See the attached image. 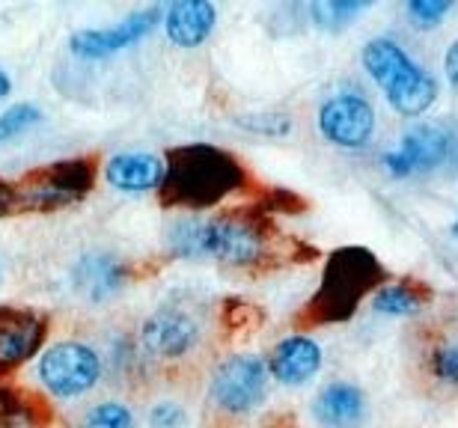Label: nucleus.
Here are the masks:
<instances>
[{"instance_id":"obj_1","label":"nucleus","mask_w":458,"mask_h":428,"mask_svg":"<svg viewBox=\"0 0 458 428\" xmlns=\"http://www.w3.org/2000/svg\"><path fill=\"white\" fill-rule=\"evenodd\" d=\"M170 248L182 259H217L233 268H250L268 250L265 226L244 214L185 217L173 226Z\"/></svg>"},{"instance_id":"obj_2","label":"nucleus","mask_w":458,"mask_h":428,"mask_svg":"<svg viewBox=\"0 0 458 428\" xmlns=\"http://www.w3.org/2000/svg\"><path fill=\"white\" fill-rule=\"evenodd\" d=\"M244 185V170L233 155L197 143L176 149L167 161L164 194L185 208H208Z\"/></svg>"},{"instance_id":"obj_3","label":"nucleus","mask_w":458,"mask_h":428,"mask_svg":"<svg viewBox=\"0 0 458 428\" xmlns=\"http://www.w3.org/2000/svg\"><path fill=\"white\" fill-rule=\"evenodd\" d=\"M384 286L381 262L363 248L336 250L325 268L322 291L316 295V309L325 322H343L357 313L366 295H375Z\"/></svg>"},{"instance_id":"obj_4","label":"nucleus","mask_w":458,"mask_h":428,"mask_svg":"<svg viewBox=\"0 0 458 428\" xmlns=\"http://www.w3.org/2000/svg\"><path fill=\"white\" fill-rule=\"evenodd\" d=\"M268 363L256 354H235L215 369L208 396H212L215 411L224 416H247L268 399Z\"/></svg>"},{"instance_id":"obj_5","label":"nucleus","mask_w":458,"mask_h":428,"mask_svg":"<svg viewBox=\"0 0 458 428\" xmlns=\"http://www.w3.org/2000/svg\"><path fill=\"white\" fill-rule=\"evenodd\" d=\"M318 134L336 146V149H366L375 138V125H378V113H375L372 102L360 89H345L331 98H325L318 107Z\"/></svg>"},{"instance_id":"obj_6","label":"nucleus","mask_w":458,"mask_h":428,"mask_svg":"<svg viewBox=\"0 0 458 428\" xmlns=\"http://www.w3.org/2000/svg\"><path fill=\"white\" fill-rule=\"evenodd\" d=\"M102 378V357L84 342H60L39 357V381L51 396L78 399Z\"/></svg>"},{"instance_id":"obj_7","label":"nucleus","mask_w":458,"mask_h":428,"mask_svg":"<svg viewBox=\"0 0 458 428\" xmlns=\"http://www.w3.org/2000/svg\"><path fill=\"white\" fill-rule=\"evenodd\" d=\"M93 185V170L89 164H51L48 170L33 172L21 188H15V203L21 197L24 208H39V212H51V208L69 206L81 199Z\"/></svg>"},{"instance_id":"obj_8","label":"nucleus","mask_w":458,"mask_h":428,"mask_svg":"<svg viewBox=\"0 0 458 428\" xmlns=\"http://www.w3.org/2000/svg\"><path fill=\"white\" fill-rule=\"evenodd\" d=\"M450 134L437 125H414L405 138H402L399 149L387 152L381 158V167L387 170L393 179H408V176H426L444 167V161L450 158Z\"/></svg>"},{"instance_id":"obj_9","label":"nucleus","mask_w":458,"mask_h":428,"mask_svg":"<svg viewBox=\"0 0 458 428\" xmlns=\"http://www.w3.org/2000/svg\"><path fill=\"white\" fill-rule=\"evenodd\" d=\"M203 340L197 318L185 309H158L140 331L143 351L155 360H185Z\"/></svg>"},{"instance_id":"obj_10","label":"nucleus","mask_w":458,"mask_h":428,"mask_svg":"<svg viewBox=\"0 0 458 428\" xmlns=\"http://www.w3.org/2000/svg\"><path fill=\"white\" fill-rule=\"evenodd\" d=\"M161 21V9H143V13L128 15L116 27H98V30H81L72 36L69 48L84 60H105L111 54H119L128 45L140 42L149 36Z\"/></svg>"},{"instance_id":"obj_11","label":"nucleus","mask_w":458,"mask_h":428,"mask_svg":"<svg viewBox=\"0 0 458 428\" xmlns=\"http://www.w3.org/2000/svg\"><path fill=\"white\" fill-rule=\"evenodd\" d=\"M325 363L322 345L313 336L295 333L286 336L268 357V372L271 378L283 387H304L307 381H313L318 375Z\"/></svg>"},{"instance_id":"obj_12","label":"nucleus","mask_w":458,"mask_h":428,"mask_svg":"<svg viewBox=\"0 0 458 428\" xmlns=\"http://www.w3.org/2000/svg\"><path fill=\"white\" fill-rule=\"evenodd\" d=\"M313 416L322 428H360L369 416V399L352 381H331L316 393Z\"/></svg>"},{"instance_id":"obj_13","label":"nucleus","mask_w":458,"mask_h":428,"mask_svg":"<svg viewBox=\"0 0 458 428\" xmlns=\"http://www.w3.org/2000/svg\"><path fill=\"white\" fill-rule=\"evenodd\" d=\"M105 176L111 188L123 190V194H152V190L164 188L167 161L149 152H123L107 161Z\"/></svg>"},{"instance_id":"obj_14","label":"nucleus","mask_w":458,"mask_h":428,"mask_svg":"<svg viewBox=\"0 0 458 428\" xmlns=\"http://www.w3.org/2000/svg\"><path fill=\"white\" fill-rule=\"evenodd\" d=\"M381 93H384V98H387V105L393 107V111L414 120V116H423V113L432 111L441 87H437V78L426 66L411 63V66L402 71L393 84L384 87Z\"/></svg>"},{"instance_id":"obj_15","label":"nucleus","mask_w":458,"mask_h":428,"mask_svg":"<svg viewBox=\"0 0 458 428\" xmlns=\"http://www.w3.org/2000/svg\"><path fill=\"white\" fill-rule=\"evenodd\" d=\"M217 24V9L208 0H182L167 9L164 30L179 48H197L212 36Z\"/></svg>"},{"instance_id":"obj_16","label":"nucleus","mask_w":458,"mask_h":428,"mask_svg":"<svg viewBox=\"0 0 458 428\" xmlns=\"http://www.w3.org/2000/svg\"><path fill=\"white\" fill-rule=\"evenodd\" d=\"M42 342V322L30 313L4 309L0 313V369L18 366Z\"/></svg>"},{"instance_id":"obj_17","label":"nucleus","mask_w":458,"mask_h":428,"mask_svg":"<svg viewBox=\"0 0 458 428\" xmlns=\"http://www.w3.org/2000/svg\"><path fill=\"white\" fill-rule=\"evenodd\" d=\"M360 63H363L366 75L384 89L387 84H393V80H396L414 60L408 57V51L402 48L396 39H390V36H375V39L363 45Z\"/></svg>"},{"instance_id":"obj_18","label":"nucleus","mask_w":458,"mask_h":428,"mask_svg":"<svg viewBox=\"0 0 458 428\" xmlns=\"http://www.w3.org/2000/svg\"><path fill=\"white\" fill-rule=\"evenodd\" d=\"M428 300V291L423 283H411V280H399V283H384L378 291L372 295V309L378 315H411L417 313Z\"/></svg>"},{"instance_id":"obj_19","label":"nucleus","mask_w":458,"mask_h":428,"mask_svg":"<svg viewBox=\"0 0 458 428\" xmlns=\"http://www.w3.org/2000/svg\"><path fill=\"white\" fill-rule=\"evenodd\" d=\"M366 6L369 4H360V0H318L310 6V13H313V21L325 30H343Z\"/></svg>"},{"instance_id":"obj_20","label":"nucleus","mask_w":458,"mask_h":428,"mask_svg":"<svg viewBox=\"0 0 458 428\" xmlns=\"http://www.w3.org/2000/svg\"><path fill=\"white\" fill-rule=\"evenodd\" d=\"M428 372L444 387L458 390V342H441L428 354Z\"/></svg>"},{"instance_id":"obj_21","label":"nucleus","mask_w":458,"mask_h":428,"mask_svg":"<svg viewBox=\"0 0 458 428\" xmlns=\"http://www.w3.org/2000/svg\"><path fill=\"white\" fill-rule=\"evenodd\" d=\"M81 428H134V414L119 402H102L84 416Z\"/></svg>"},{"instance_id":"obj_22","label":"nucleus","mask_w":458,"mask_h":428,"mask_svg":"<svg viewBox=\"0 0 458 428\" xmlns=\"http://www.w3.org/2000/svg\"><path fill=\"white\" fill-rule=\"evenodd\" d=\"M42 120V111L33 105H15L6 113H0V143L13 140L18 134H24L27 129H33Z\"/></svg>"},{"instance_id":"obj_23","label":"nucleus","mask_w":458,"mask_h":428,"mask_svg":"<svg viewBox=\"0 0 458 428\" xmlns=\"http://www.w3.org/2000/svg\"><path fill=\"white\" fill-rule=\"evenodd\" d=\"M238 129L265 134V138H286L292 131V120L283 113H253V116H238L235 120Z\"/></svg>"},{"instance_id":"obj_24","label":"nucleus","mask_w":458,"mask_h":428,"mask_svg":"<svg viewBox=\"0 0 458 428\" xmlns=\"http://www.w3.org/2000/svg\"><path fill=\"white\" fill-rule=\"evenodd\" d=\"M450 9H453L450 0H411L408 18L420 30H435V27L450 15Z\"/></svg>"},{"instance_id":"obj_25","label":"nucleus","mask_w":458,"mask_h":428,"mask_svg":"<svg viewBox=\"0 0 458 428\" xmlns=\"http://www.w3.org/2000/svg\"><path fill=\"white\" fill-rule=\"evenodd\" d=\"M152 428H185V411L176 402H158L149 411Z\"/></svg>"},{"instance_id":"obj_26","label":"nucleus","mask_w":458,"mask_h":428,"mask_svg":"<svg viewBox=\"0 0 458 428\" xmlns=\"http://www.w3.org/2000/svg\"><path fill=\"white\" fill-rule=\"evenodd\" d=\"M444 75H446V80H450L453 93L458 96V39L444 54Z\"/></svg>"},{"instance_id":"obj_27","label":"nucleus","mask_w":458,"mask_h":428,"mask_svg":"<svg viewBox=\"0 0 458 428\" xmlns=\"http://www.w3.org/2000/svg\"><path fill=\"white\" fill-rule=\"evenodd\" d=\"M15 206V188L0 185V214H6Z\"/></svg>"},{"instance_id":"obj_28","label":"nucleus","mask_w":458,"mask_h":428,"mask_svg":"<svg viewBox=\"0 0 458 428\" xmlns=\"http://www.w3.org/2000/svg\"><path fill=\"white\" fill-rule=\"evenodd\" d=\"M9 93V78L4 75V71H0V98H4Z\"/></svg>"},{"instance_id":"obj_29","label":"nucleus","mask_w":458,"mask_h":428,"mask_svg":"<svg viewBox=\"0 0 458 428\" xmlns=\"http://www.w3.org/2000/svg\"><path fill=\"white\" fill-rule=\"evenodd\" d=\"M450 232H453V235H455V239H458V221H455V223L450 226Z\"/></svg>"}]
</instances>
